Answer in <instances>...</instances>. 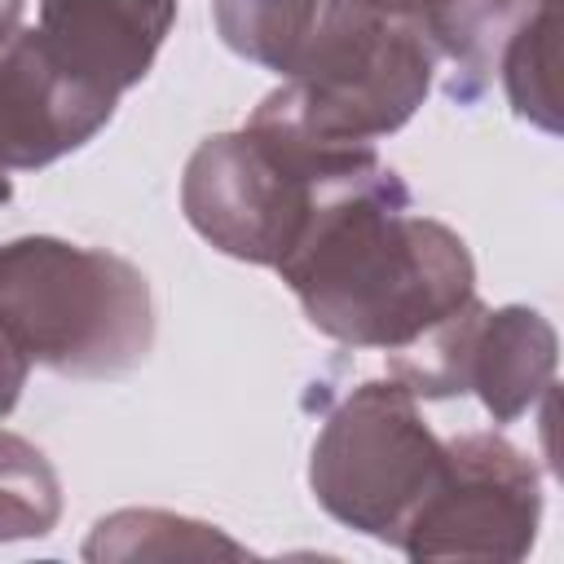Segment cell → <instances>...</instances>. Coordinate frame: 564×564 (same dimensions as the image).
Here are the masks:
<instances>
[{
	"instance_id": "6da1fadb",
	"label": "cell",
	"mask_w": 564,
	"mask_h": 564,
	"mask_svg": "<svg viewBox=\"0 0 564 564\" xmlns=\"http://www.w3.org/2000/svg\"><path fill=\"white\" fill-rule=\"evenodd\" d=\"M273 269L322 335L383 352L414 344L476 295L467 242L414 212L383 159L330 194Z\"/></svg>"
},
{
	"instance_id": "7a4b0ae2",
	"label": "cell",
	"mask_w": 564,
	"mask_h": 564,
	"mask_svg": "<svg viewBox=\"0 0 564 564\" xmlns=\"http://www.w3.org/2000/svg\"><path fill=\"white\" fill-rule=\"evenodd\" d=\"M0 339L70 379H119L154 348V295L137 264L62 238L0 247Z\"/></svg>"
},
{
	"instance_id": "3957f363",
	"label": "cell",
	"mask_w": 564,
	"mask_h": 564,
	"mask_svg": "<svg viewBox=\"0 0 564 564\" xmlns=\"http://www.w3.org/2000/svg\"><path fill=\"white\" fill-rule=\"evenodd\" d=\"M436 53L401 18L361 0H317L282 57V84L251 119L282 123L326 145H375L410 123L432 88Z\"/></svg>"
},
{
	"instance_id": "277c9868",
	"label": "cell",
	"mask_w": 564,
	"mask_h": 564,
	"mask_svg": "<svg viewBox=\"0 0 564 564\" xmlns=\"http://www.w3.org/2000/svg\"><path fill=\"white\" fill-rule=\"evenodd\" d=\"M379 163L375 145H326L269 119L207 137L181 176L185 220L225 256L278 264L317 207Z\"/></svg>"
},
{
	"instance_id": "5b68a950",
	"label": "cell",
	"mask_w": 564,
	"mask_h": 564,
	"mask_svg": "<svg viewBox=\"0 0 564 564\" xmlns=\"http://www.w3.org/2000/svg\"><path fill=\"white\" fill-rule=\"evenodd\" d=\"M414 401L397 379L357 383L330 410L308 463L313 498L339 524L392 546L445 463V441L419 419Z\"/></svg>"
},
{
	"instance_id": "8992f818",
	"label": "cell",
	"mask_w": 564,
	"mask_h": 564,
	"mask_svg": "<svg viewBox=\"0 0 564 564\" xmlns=\"http://www.w3.org/2000/svg\"><path fill=\"white\" fill-rule=\"evenodd\" d=\"M542 516L538 467L498 432L445 441V463L397 533L410 560H520Z\"/></svg>"
},
{
	"instance_id": "52a82bcc",
	"label": "cell",
	"mask_w": 564,
	"mask_h": 564,
	"mask_svg": "<svg viewBox=\"0 0 564 564\" xmlns=\"http://www.w3.org/2000/svg\"><path fill=\"white\" fill-rule=\"evenodd\" d=\"M555 375V330L538 308H485L476 295L436 322L427 335L392 352V379L414 397H458L476 392L480 405L511 423L538 397L551 392Z\"/></svg>"
},
{
	"instance_id": "ba28073f",
	"label": "cell",
	"mask_w": 564,
	"mask_h": 564,
	"mask_svg": "<svg viewBox=\"0 0 564 564\" xmlns=\"http://www.w3.org/2000/svg\"><path fill=\"white\" fill-rule=\"evenodd\" d=\"M119 97L75 79L40 40L13 31L0 44V167H44L93 141Z\"/></svg>"
},
{
	"instance_id": "9c48e42d",
	"label": "cell",
	"mask_w": 564,
	"mask_h": 564,
	"mask_svg": "<svg viewBox=\"0 0 564 564\" xmlns=\"http://www.w3.org/2000/svg\"><path fill=\"white\" fill-rule=\"evenodd\" d=\"M176 22V0H40V40L84 84L123 97Z\"/></svg>"
},
{
	"instance_id": "30bf717a",
	"label": "cell",
	"mask_w": 564,
	"mask_h": 564,
	"mask_svg": "<svg viewBox=\"0 0 564 564\" xmlns=\"http://www.w3.org/2000/svg\"><path fill=\"white\" fill-rule=\"evenodd\" d=\"M542 0H449L436 22L427 26V44L436 57L454 62L449 93L471 101L489 75L502 62L507 40L520 31V22L538 9Z\"/></svg>"
},
{
	"instance_id": "8fae6325",
	"label": "cell",
	"mask_w": 564,
	"mask_h": 564,
	"mask_svg": "<svg viewBox=\"0 0 564 564\" xmlns=\"http://www.w3.org/2000/svg\"><path fill=\"white\" fill-rule=\"evenodd\" d=\"M502 79L507 97L520 119L560 132V88H555V66H560V0H542L520 31L502 48Z\"/></svg>"
},
{
	"instance_id": "7c38bea8",
	"label": "cell",
	"mask_w": 564,
	"mask_h": 564,
	"mask_svg": "<svg viewBox=\"0 0 564 564\" xmlns=\"http://www.w3.org/2000/svg\"><path fill=\"white\" fill-rule=\"evenodd\" d=\"M62 516V480L53 463L22 436L0 432V542L44 538Z\"/></svg>"
},
{
	"instance_id": "4fadbf2b",
	"label": "cell",
	"mask_w": 564,
	"mask_h": 564,
	"mask_svg": "<svg viewBox=\"0 0 564 564\" xmlns=\"http://www.w3.org/2000/svg\"><path fill=\"white\" fill-rule=\"evenodd\" d=\"M361 4H370V9H379V13H388V18L410 22V26L427 40V26L436 22V13H441L449 0H361Z\"/></svg>"
},
{
	"instance_id": "5bb4252c",
	"label": "cell",
	"mask_w": 564,
	"mask_h": 564,
	"mask_svg": "<svg viewBox=\"0 0 564 564\" xmlns=\"http://www.w3.org/2000/svg\"><path fill=\"white\" fill-rule=\"evenodd\" d=\"M26 370H31V366L0 339V419L18 405V397H22V388H26Z\"/></svg>"
},
{
	"instance_id": "9a60e30c",
	"label": "cell",
	"mask_w": 564,
	"mask_h": 564,
	"mask_svg": "<svg viewBox=\"0 0 564 564\" xmlns=\"http://www.w3.org/2000/svg\"><path fill=\"white\" fill-rule=\"evenodd\" d=\"M18 18H22V0H0V44L18 31Z\"/></svg>"
},
{
	"instance_id": "2e32d148",
	"label": "cell",
	"mask_w": 564,
	"mask_h": 564,
	"mask_svg": "<svg viewBox=\"0 0 564 564\" xmlns=\"http://www.w3.org/2000/svg\"><path fill=\"white\" fill-rule=\"evenodd\" d=\"M13 198V185H9V167H0V203Z\"/></svg>"
}]
</instances>
